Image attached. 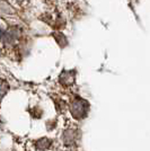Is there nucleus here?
<instances>
[{
  "label": "nucleus",
  "instance_id": "obj_1",
  "mask_svg": "<svg viewBox=\"0 0 150 151\" xmlns=\"http://www.w3.org/2000/svg\"><path fill=\"white\" fill-rule=\"evenodd\" d=\"M23 38V29L19 26H12L9 28H7L4 36L0 41V50L1 52L8 55V57H13L18 53L19 44L22 42Z\"/></svg>",
  "mask_w": 150,
  "mask_h": 151
},
{
  "label": "nucleus",
  "instance_id": "obj_2",
  "mask_svg": "<svg viewBox=\"0 0 150 151\" xmlns=\"http://www.w3.org/2000/svg\"><path fill=\"white\" fill-rule=\"evenodd\" d=\"M69 112L71 116L77 121L84 120L89 112V103L79 96L74 97L69 101Z\"/></svg>",
  "mask_w": 150,
  "mask_h": 151
},
{
  "label": "nucleus",
  "instance_id": "obj_3",
  "mask_svg": "<svg viewBox=\"0 0 150 151\" xmlns=\"http://www.w3.org/2000/svg\"><path fill=\"white\" fill-rule=\"evenodd\" d=\"M76 82V71L75 70H64L59 76V83L63 88H71Z\"/></svg>",
  "mask_w": 150,
  "mask_h": 151
},
{
  "label": "nucleus",
  "instance_id": "obj_4",
  "mask_svg": "<svg viewBox=\"0 0 150 151\" xmlns=\"http://www.w3.org/2000/svg\"><path fill=\"white\" fill-rule=\"evenodd\" d=\"M63 142L67 145H70L72 143H75V141L77 140V131L74 130V129H68L63 132L62 135Z\"/></svg>",
  "mask_w": 150,
  "mask_h": 151
},
{
  "label": "nucleus",
  "instance_id": "obj_5",
  "mask_svg": "<svg viewBox=\"0 0 150 151\" xmlns=\"http://www.w3.org/2000/svg\"><path fill=\"white\" fill-rule=\"evenodd\" d=\"M8 90H9V85H8V82H7L6 80L0 79V103L2 101V98L7 95Z\"/></svg>",
  "mask_w": 150,
  "mask_h": 151
},
{
  "label": "nucleus",
  "instance_id": "obj_6",
  "mask_svg": "<svg viewBox=\"0 0 150 151\" xmlns=\"http://www.w3.org/2000/svg\"><path fill=\"white\" fill-rule=\"evenodd\" d=\"M50 145H51V141L48 138L40 139L38 142H36V147H38V149H41V150H45V149H48Z\"/></svg>",
  "mask_w": 150,
  "mask_h": 151
},
{
  "label": "nucleus",
  "instance_id": "obj_7",
  "mask_svg": "<svg viewBox=\"0 0 150 151\" xmlns=\"http://www.w3.org/2000/svg\"><path fill=\"white\" fill-rule=\"evenodd\" d=\"M13 5H15V6H18V7H23L25 6L26 4L30 1V0H9Z\"/></svg>",
  "mask_w": 150,
  "mask_h": 151
},
{
  "label": "nucleus",
  "instance_id": "obj_8",
  "mask_svg": "<svg viewBox=\"0 0 150 151\" xmlns=\"http://www.w3.org/2000/svg\"><path fill=\"white\" fill-rule=\"evenodd\" d=\"M6 24L2 22V20H0V41H1V38L4 36V33L6 31Z\"/></svg>",
  "mask_w": 150,
  "mask_h": 151
}]
</instances>
